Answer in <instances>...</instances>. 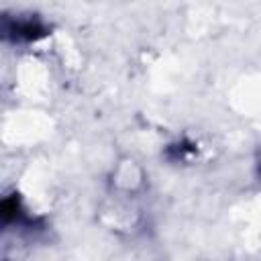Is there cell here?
<instances>
[{"label":"cell","mask_w":261,"mask_h":261,"mask_svg":"<svg viewBox=\"0 0 261 261\" xmlns=\"http://www.w3.org/2000/svg\"><path fill=\"white\" fill-rule=\"evenodd\" d=\"M4 33L10 35L14 41H35L47 33L45 24L37 18H16L14 22L4 24Z\"/></svg>","instance_id":"1"},{"label":"cell","mask_w":261,"mask_h":261,"mask_svg":"<svg viewBox=\"0 0 261 261\" xmlns=\"http://www.w3.org/2000/svg\"><path fill=\"white\" fill-rule=\"evenodd\" d=\"M259 175H261V161H259Z\"/></svg>","instance_id":"2"}]
</instances>
